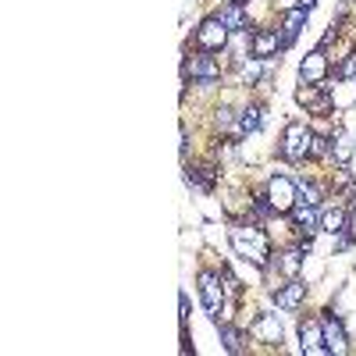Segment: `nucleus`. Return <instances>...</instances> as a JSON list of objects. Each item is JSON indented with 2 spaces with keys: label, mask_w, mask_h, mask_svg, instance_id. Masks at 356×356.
<instances>
[{
  "label": "nucleus",
  "mask_w": 356,
  "mask_h": 356,
  "mask_svg": "<svg viewBox=\"0 0 356 356\" xmlns=\"http://www.w3.org/2000/svg\"><path fill=\"white\" fill-rule=\"evenodd\" d=\"M228 239H232L235 257H243L257 267H267V260H271V243H267L264 228H257V225H232Z\"/></svg>",
  "instance_id": "obj_1"
},
{
  "label": "nucleus",
  "mask_w": 356,
  "mask_h": 356,
  "mask_svg": "<svg viewBox=\"0 0 356 356\" xmlns=\"http://www.w3.org/2000/svg\"><path fill=\"white\" fill-rule=\"evenodd\" d=\"M282 157H285V161H307V157H314V132H310L303 122L285 125V136H282Z\"/></svg>",
  "instance_id": "obj_2"
},
{
  "label": "nucleus",
  "mask_w": 356,
  "mask_h": 356,
  "mask_svg": "<svg viewBox=\"0 0 356 356\" xmlns=\"http://www.w3.org/2000/svg\"><path fill=\"white\" fill-rule=\"evenodd\" d=\"M267 203L275 207V214H289L296 203H300V186L292 182L289 175H275L267 182Z\"/></svg>",
  "instance_id": "obj_3"
},
{
  "label": "nucleus",
  "mask_w": 356,
  "mask_h": 356,
  "mask_svg": "<svg viewBox=\"0 0 356 356\" xmlns=\"http://www.w3.org/2000/svg\"><path fill=\"white\" fill-rule=\"evenodd\" d=\"M196 43L203 54H221L228 43H232V33L225 29V22L214 15V18H203L200 29H196Z\"/></svg>",
  "instance_id": "obj_4"
},
{
  "label": "nucleus",
  "mask_w": 356,
  "mask_h": 356,
  "mask_svg": "<svg viewBox=\"0 0 356 356\" xmlns=\"http://www.w3.org/2000/svg\"><path fill=\"white\" fill-rule=\"evenodd\" d=\"M182 75L186 79H196L203 86H211V82L221 79V68H218V61H214L211 54H196V57H189V61L182 65Z\"/></svg>",
  "instance_id": "obj_5"
},
{
  "label": "nucleus",
  "mask_w": 356,
  "mask_h": 356,
  "mask_svg": "<svg viewBox=\"0 0 356 356\" xmlns=\"http://www.w3.org/2000/svg\"><path fill=\"white\" fill-rule=\"evenodd\" d=\"M200 296H203L207 314L218 317L221 307H225V285H221V278H218L214 271H203V275H200Z\"/></svg>",
  "instance_id": "obj_6"
},
{
  "label": "nucleus",
  "mask_w": 356,
  "mask_h": 356,
  "mask_svg": "<svg viewBox=\"0 0 356 356\" xmlns=\"http://www.w3.org/2000/svg\"><path fill=\"white\" fill-rule=\"evenodd\" d=\"M324 75H328V57H324V50H310L300 65V86H317L324 82Z\"/></svg>",
  "instance_id": "obj_7"
},
{
  "label": "nucleus",
  "mask_w": 356,
  "mask_h": 356,
  "mask_svg": "<svg viewBox=\"0 0 356 356\" xmlns=\"http://www.w3.org/2000/svg\"><path fill=\"white\" fill-rule=\"evenodd\" d=\"M250 332H253V339L264 342V346H282V324H278L275 314H260V317L250 324Z\"/></svg>",
  "instance_id": "obj_8"
},
{
  "label": "nucleus",
  "mask_w": 356,
  "mask_h": 356,
  "mask_svg": "<svg viewBox=\"0 0 356 356\" xmlns=\"http://www.w3.org/2000/svg\"><path fill=\"white\" fill-rule=\"evenodd\" d=\"M250 47H253V57L267 61V57H275L282 50V33H278V29H260V33L250 40Z\"/></svg>",
  "instance_id": "obj_9"
},
{
  "label": "nucleus",
  "mask_w": 356,
  "mask_h": 356,
  "mask_svg": "<svg viewBox=\"0 0 356 356\" xmlns=\"http://www.w3.org/2000/svg\"><path fill=\"white\" fill-rule=\"evenodd\" d=\"M300 339H303V353H310V356L328 353V342H324V324H317V321H303L300 324Z\"/></svg>",
  "instance_id": "obj_10"
},
{
  "label": "nucleus",
  "mask_w": 356,
  "mask_h": 356,
  "mask_svg": "<svg viewBox=\"0 0 356 356\" xmlns=\"http://www.w3.org/2000/svg\"><path fill=\"white\" fill-rule=\"evenodd\" d=\"M289 214H292L296 228H300V232L307 235V239H310V235L321 228V211H317V207H310V203H296Z\"/></svg>",
  "instance_id": "obj_11"
},
{
  "label": "nucleus",
  "mask_w": 356,
  "mask_h": 356,
  "mask_svg": "<svg viewBox=\"0 0 356 356\" xmlns=\"http://www.w3.org/2000/svg\"><path fill=\"white\" fill-rule=\"evenodd\" d=\"M307 18H310V8H292L285 18H282V47H289L296 36L303 33V25H307Z\"/></svg>",
  "instance_id": "obj_12"
},
{
  "label": "nucleus",
  "mask_w": 356,
  "mask_h": 356,
  "mask_svg": "<svg viewBox=\"0 0 356 356\" xmlns=\"http://www.w3.org/2000/svg\"><path fill=\"white\" fill-rule=\"evenodd\" d=\"M321 324H324V342H328V353H346L349 346H346V328H342V321H339L335 314H328Z\"/></svg>",
  "instance_id": "obj_13"
},
{
  "label": "nucleus",
  "mask_w": 356,
  "mask_h": 356,
  "mask_svg": "<svg viewBox=\"0 0 356 356\" xmlns=\"http://www.w3.org/2000/svg\"><path fill=\"white\" fill-rule=\"evenodd\" d=\"M349 225L353 221H349V214L342 211V207H324V211H321V228L328 235H342Z\"/></svg>",
  "instance_id": "obj_14"
},
{
  "label": "nucleus",
  "mask_w": 356,
  "mask_h": 356,
  "mask_svg": "<svg viewBox=\"0 0 356 356\" xmlns=\"http://www.w3.org/2000/svg\"><path fill=\"white\" fill-rule=\"evenodd\" d=\"M275 300H278L282 310H296V307L307 300V285H303V282H289V285H282V289L275 292Z\"/></svg>",
  "instance_id": "obj_15"
},
{
  "label": "nucleus",
  "mask_w": 356,
  "mask_h": 356,
  "mask_svg": "<svg viewBox=\"0 0 356 356\" xmlns=\"http://www.w3.org/2000/svg\"><path fill=\"white\" fill-rule=\"evenodd\" d=\"M296 100L314 107V111H328L332 107V97L324 93V89H317V86H300V89H296Z\"/></svg>",
  "instance_id": "obj_16"
},
{
  "label": "nucleus",
  "mask_w": 356,
  "mask_h": 356,
  "mask_svg": "<svg viewBox=\"0 0 356 356\" xmlns=\"http://www.w3.org/2000/svg\"><path fill=\"white\" fill-rule=\"evenodd\" d=\"M218 18L225 22V29H228V33H243V29H246V22H250V15H246V8H243V4H225Z\"/></svg>",
  "instance_id": "obj_17"
},
{
  "label": "nucleus",
  "mask_w": 356,
  "mask_h": 356,
  "mask_svg": "<svg viewBox=\"0 0 356 356\" xmlns=\"http://www.w3.org/2000/svg\"><path fill=\"white\" fill-rule=\"evenodd\" d=\"M278 267H282L289 278H296V275H300V267H303V253H300V250H285V253H278Z\"/></svg>",
  "instance_id": "obj_18"
},
{
  "label": "nucleus",
  "mask_w": 356,
  "mask_h": 356,
  "mask_svg": "<svg viewBox=\"0 0 356 356\" xmlns=\"http://www.w3.org/2000/svg\"><path fill=\"white\" fill-rule=\"evenodd\" d=\"M260 125H264V111H260V107H246V111L239 114V132L250 136V132H257Z\"/></svg>",
  "instance_id": "obj_19"
},
{
  "label": "nucleus",
  "mask_w": 356,
  "mask_h": 356,
  "mask_svg": "<svg viewBox=\"0 0 356 356\" xmlns=\"http://www.w3.org/2000/svg\"><path fill=\"white\" fill-rule=\"evenodd\" d=\"M260 75H264V61H260V57H250V61H243V68H239V79H243L246 86L260 82Z\"/></svg>",
  "instance_id": "obj_20"
},
{
  "label": "nucleus",
  "mask_w": 356,
  "mask_h": 356,
  "mask_svg": "<svg viewBox=\"0 0 356 356\" xmlns=\"http://www.w3.org/2000/svg\"><path fill=\"white\" fill-rule=\"evenodd\" d=\"M332 157L346 168L349 164V157H353V139L349 136H339V139H332Z\"/></svg>",
  "instance_id": "obj_21"
},
{
  "label": "nucleus",
  "mask_w": 356,
  "mask_h": 356,
  "mask_svg": "<svg viewBox=\"0 0 356 356\" xmlns=\"http://www.w3.org/2000/svg\"><path fill=\"white\" fill-rule=\"evenodd\" d=\"M221 342H225V349H228V353H243V335L235 332V328H228V324L221 328Z\"/></svg>",
  "instance_id": "obj_22"
},
{
  "label": "nucleus",
  "mask_w": 356,
  "mask_h": 356,
  "mask_svg": "<svg viewBox=\"0 0 356 356\" xmlns=\"http://www.w3.org/2000/svg\"><path fill=\"white\" fill-rule=\"evenodd\" d=\"M300 203H310V207H317V203H321V189H317L314 182H303V186H300Z\"/></svg>",
  "instance_id": "obj_23"
},
{
  "label": "nucleus",
  "mask_w": 356,
  "mask_h": 356,
  "mask_svg": "<svg viewBox=\"0 0 356 356\" xmlns=\"http://www.w3.org/2000/svg\"><path fill=\"white\" fill-rule=\"evenodd\" d=\"M339 75H342V79H356V50L342 61V72H339Z\"/></svg>",
  "instance_id": "obj_24"
},
{
  "label": "nucleus",
  "mask_w": 356,
  "mask_h": 356,
  "mask_svg": "<svg viewBox=\"0 0 356 356\" xmlns=\"http://www.w3.org/2000/svg\"><path fill=\"white\" fill-rule=\"evenodd\" d=\"M218 125H221V129H232V125H235V114H232L228 107H221V111H218Z\"/></svg>",
  "instance_id": "obj_25"
},
{
  "label": "nucleus",
  "mask_w": 356,
  "mask_h": 356,
  "mask_svg": "<svg viewBox=\"0 0 356 356\" xmlns=\"http://www.w3.org/2000/svg\"><path fill=\"white\" fill-rule=\"evenodd\" d=\"M300 4H303V8H314V4H317V0H300Z\"/></svg>",
  "instance_id": "obj_26"
},
{
  "label": "nucleus",
  "mask_w": 356,
  "mask_h": 356,
  "mask_svg": "<svg viewBox=\"0 0 356 356\" xmlns=\"http://www.w3.org/2000/svg\"><path fill=\"white\" fill-rule=\"evenodd\" d=\"M228 4H246V0H228Z\"/></svg>",
  "instance_id": "obj_27"
}]
</instances>
